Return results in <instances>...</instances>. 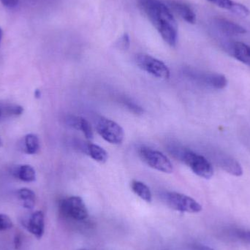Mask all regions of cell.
<instances>
[{
    "instance_id": "6da1fadb",
    "label": "cell",
    "mask_w": 250,
    "mask_h": 250,
    "mask_svg": "<svg viewBox=\"0 0 250 250\" xmlns=\"http://www.w3.org/2000/svg\"><path fill=\"white\" fill-rule=\"evenodd\" d=\"M138 4L165 42L170 46H176L178 24L170 9L160 0H138Z\"/></svg>"
},
{
    "instance_id": "7a4b0ae2",
    "label": "cell",
    "mask_w": 250,
    "mask_h": 250,
    "mask_svg": "<svg viewBox=\"0 0 250 250\" xmlns=\"http://www.w3.org/2000/svg\"><path fill=\"white\" fill-rule=\"evenodd\" d=\"M174 155L190 167L195 174L206 179L214 175V168L210 162L204 156L186 148H175Z\"/></svg>"
},
{
    "instance_id": "3957f363",
    "label": "cell",
    "mask_w": 250,
    "mask_h": 250,
    "mask_svg": "<svg viewBox=\"0 0 250 250\" xmlns=\"http://www.w3.org/2000/svg\"><path fill=\"white\" fill-rule=\"evenodd\" d=\"M163 200L167 207L180 212L197 214L202 211V207L195 199L176 192H167L163 194Z\"/></svg>"
},
{
    "instance_id": "277c9868",
    "label": "cell",
    "mask_w": 250,
    "mask_h": 250,
    "mask_svg": "<svg viewBox=\"0 0 250 250\" xmlns=\"http://www.w3.org/2000/svg\"><path fill=\"white\" fill-rule=\"evenodd\" d=\"M138 154L141 160L151 168L163 173H173V164L163 153L152 148L142 147L138 150Z\"/></svg>"
},
{
    "instance_id": "5b68a950",
    "label": "cell",
    "mask_w": 250,
    "mask_h": 250,
    "mask_svg": "<svg viewBox=\"0 0 250 250\" xmlns=\"http://www.w3.org/2000/svg\"><path fill=\"white\" fill-rule=\"evenodd\" d=\"M137 65L151 76L160 79H168L170 70L166 64L160 60L145 54H138L135 56Z\"/></svg>"
},
{
    "instance_id": "8992f818",
    "label": "cell",
    "mask_w": 250,
    "mask_h": 250,
    "mask_svg": "<svg viewBox=\"0 0 250 250\" xmlns=\"http://www.w3.org/2000/svg\"><path fill=\"white\" fill-rule=\"evenodd\" d=\"M60 209L63 215L76 221H83L89 217L87 207L81 197L71 196L62 200Z\"/></svg>"
},
{
    "instance_id": "52a82bcc",
    "label": "cell",
    "mask_w": 250,
    "mask_h": 250,
    "mask_svg": "<svg viewBox=\"0 0 250 250\" xmlns=\"http://www.w3.org/2000/svg\"><path fill=\"white\" fill-rule=\"evenodd\" d=\"M96 129L105 141L113 145H120L124 141V129L116 122L109 119L104 117L100 119L97 123Z\"/></svg>"
},
{
    "instance_id": "ba28073f",
    "label": "cell",
    "mask_w": 250,
    "mask_h": 250,
    "mask_svg": "<svg viewBox=\"0 0 250 250\" xmlns=\"http://www.w3.org/2000/svg\"><path fill=\"white\" fill-rule=\"evenodd\" d=\"M192 79L205 85L208 87L215 89H223L228 85V81L226 76L217 73H202L191 72Z\"/></svg>"
},
{
    "instance_id": "9c48e42d",
    "label": "cell",
    "mask_w": 250,
    "mask_h": 250,
    "mask_svg": "<svg viewBox=\"0 0 250 250\" xmlns=\"http://www.w3.org/2000/svg\"><path fill=\"white\" fill-rule=\"evenodd\" d=\"M25 229L38 239H41L45 231V217L42 211H38L32 214L23 223Z\"/></svg>"
},
{
    "instance_id": "30bf717a",
    "label": "cell",
    "mask_w": 250,
    "mask_h": 250,
    "mask_svg": "<svg viewBox=\"0 0 250 250\" xmlns=\"http://www.w3.org/2000/svg\"><path fill=\"white\" fill-rule=\"evenodd\" d=\"M216 161L221 168L233 176H241L243 174L240 163L227 154L219 152V154L216 156Z\"/></svg>"
},
{
    "instance_id": "8fae6325",
    "label": "cell",
    "mask_w": 250,
    "mask_h": 250,
    "mask_svg": "<svg viewBox=\"0 0 250 250\" xmlns=\"http://www.w3.org/2000/svg\"><path fill=\"white\" fill-rule=\"evenodd\" d=\"M228 51L235 59L250 66V46L242 42H232L228 45Z\"/></svg>"
},
{
    "instance_id": "7c38bea8",
    "label": "cell",
    "mask_w": 250,
    "mask_h": 250,
    "mask_svg": "<svg viewBox=\"0 0 250 250\" xmlns=\"http://www.w3.org/2000/svg\"><path fill=\"white\" fill-rule=\"evenodd\" d=\"M167 7L173 10L176 14L179 15L182 19L188 23L194 24L196 22V15L193 10L185 3L182 1H167Z\"/></svg>"
},
{
    "instance_id": "4fadbf2b",
    "label": "cell",
    "mask_w": 250,
    "mask_h": 250,
    "mask_svg": "<svg viewBox=\"0 0 250 250\" xmlns=\"http://www.w3.org/2000/svg\"><path fill=\"white\" fill-rule=\"evenodd\" d=\"M207 1L215 4L217 7L229 10L237 16L247 17L250 14V10L246 6L233 0H207Z\"/></svg>"
},
{
    "instance_id": "5bb4252c",
    "label": "cell",
    "mask_w": 250,
    "mask_h": 250,
    "mask_svg": "<svg viewBox=\"0 0 250 250\" xmlns=\"http://www.w3.org/2000/svg\"><path fill=\"white\" fill-rule=\"evenodd\" d=\"M215 24L222 32L226 35H239L247 33V30L245 27L227 19H215Z\"/></svg>"
},
{
    "instance_id": "9a60e30c",
    "label": "cell",
    "mask_w": 250,
    "mask_h": 250,
    "mask_svg": "<svg viewBox=\"0 0 250 250\" xmlns=\"http://www.w3.org/2000/svg\"><path fill=\"white\" fill-rule=\"evenodd\" d=\"M67 123L69 126L83 132V135L87 139L92 140L93 138L94 134L92 126L86 119L73 116V117L67 118Z\"/></svg>"
},
{
    "instance_id": "2e32d148",
    "label": "cell",
    "mask_w": 250,
    "mask_h": 250,
    "mask_svg": "<svg viewBox=\"0 0 250 250\" xmlns=\"http://www.w3.org/2000/svg\"><path fill=\"white\" fill-rule=\"evenodd\" d=\"M86 153L99 163H106L108 159V154L104 148L94 144H88L86 146Z\"/></svg>"
},
{
    "instance_id": "e0dca14e",
    "label": "cell",
    "mask_w": 250,
    "mask_h": 250,
    "mask_svg": "<svg viewBox=\"0 0 250 250\" xmlns=\"http://www.w3.org/2000/svg\"><path fill=\"white\" fill-rule=\"evenodd\" d=\"M131 189L132 192L138 195L141 199L147 203H151L152 201V195L149 188L143 182L139 181H132L131 183Z\"/></svg>"
},
{
    "instance_id": "ac0fdd59",
    "label": "cell",
    "mask_w": 250,
    "mask_h": 250,
    "mask_svg": "<svg viewBox=\"0 0 250 250\" xmlns=\"http://www.w3.org/2000/svg\"><path fill=\"white\" fill-rule=\"evenodd\" d=\"M17 195L25 208L29 210L33 209L36 201V195L33 191L28 188H21L18 191Z\"/></svg>"
},
{
    "instance_id": "d6986e66",
    "label": "cell",
    "mask_w": 250,
    "mask_h": 250,
    "mask_svg": "<svg viewBox=\"0 0 250 250\" xmlns=\"http://www.w3.org/2000/svg\"><path fill=\"white\" fill-rule=\"evenodd\" d=\"M15 176L24 182H32L36 180V172L29 165H22L18 167L15 171Z\"/></svg>"
},
{
    "instance_id": "ffe728a7",
    "label": "cell",
    "mask_w": 250,
    "mask_h": 250,
    "mask_svg": "<svg viewBox=\"0 0 250 250\" xmlns=\"http://www.w3.org/2000/svg\"><path fill=\"white\" fill-rule=\"evenodd\" d=\"M25 151L29 154H35L39 151L41 146L38 137L35 134H28L24 138Z\"/></svg>"
},
{
    "instance_id": "44dd1931",
    "label": "cell",
    "mask_w": 250,
    "mask_h": 250,
    "mask_svg": "<svg viewBox=\"0 0 250 250\" xmlns=\"http://www.w3.org/2000/svg\"><path fill=\"white\" fill-rule=\"evenodd\" d=\"M2 106L3 117H19L23 112V108L19 105H6Z\"/></svg>"
},
{
    "instance_id": "7402d4cb",
    "label": "cell",
    "mask_w": 250,
    "mask_h": 250,
    "mask_svg": "<svg viewBox=\"0 0 250 250\" xmlns=\"http://www.w3.org/2000/svg\"><path fill=\"white\" fill-rule=\"evenodd\" d=\"M123 103L124 104L125 106L126 107V108L129 109L131 112L133 113V114H142L143 113H144V110H143V108H141L140 105L135 104V102H132V101H130L129 99L125 98V99L123 100Z\"/></svg>"
},
{
    "instance_id": "603a6c76",
    "label": "cell",
    "mask_w": 250,
    "mask_h": 250,
    "mask_svg": "<svg viewBox=\"0 0 250 250\" xmlns=\"http://www.w3.org/2000/svg\"><path fill=\"white\" fill-rule=\"evenodd\" d=\"M130 45V40L127 33L123 34L116 42V46L122 51H126Z\"/></svg>"
},
{
    "instance_id": "cb8c5ba5",
    "label": "cell",
    "mask_w": 250,
    "mask_h": 250,
    "mask_svg": "<svg viewBox=\"0 0 250 250\" xmlns=\"http://www.w3.org/2000/svg\"><path fill=\"white\" fill-rule=\"evenodd\" d=\"M13 227L11 219L4 214H0V231H6Z\"/></svg>"
},
{
    "instance_id": "d4e9b609",
    "label": "cell",
    "mask_w": 250,
    "mask_h": 250,
    "mask_svg": "<svg viewBox=\"0 0 250 250\" xmlns=\"http://www.w3.org/2000/svg\"><path fill=\"white\" fill-rule=\"evenodd\" d=\"M0 1L4 7L8 8H14L19 3V0H0Z\"/></svg>"
},
{
    "instance_id": "484cf974",
    "label": "cell",
    "mask_w": 250,
    "mask_h": 250,
    "mask_svg": "<svg viewBox=\"0 0 250 250\" xmlns=\"http://www.w3.org/2000/svg\"><path fill=\"white\" fill-rule=\"evenodd\" d=\"M14 245L15 248L16 250L19 249L20 247L21 246V238L20 235L16 234L14 238Z\"/></svg>"
},
{
    "instance_id": "4316f807",
    "label": "cell",
    "mask_w": 250,
    "mask_h": 250,
    "mask_svg": "<svg viewBox=\"0 0 250 250\" xmlns=\"http://www.w3.org/2000/svg\"><path fill=\"white\" fill-rule=\"evenodd\" d=\"M240 237L248 243L250 244V231H245L241 233Z\"/></svg>"
},
{
    "instance_id": "83f0119b",
    "label": "cell",
    "mask_w": 250,
    "mask_h": 250,
    "mask_svg": "<svg viewBox=\"0 0 250 250\" xmlns=\"http://www.w3.org/2000/svg\"><path fill=\"white\" fill-rule=\"evenodd\" d=\"M194 250H214L212 248H209V247L205 246V245H198L195 247Z\"/></svg>"
},
{
    "instance_id": "f1b7e54d",
    "label": "cell",
    "mask_w": 250,
    "mask_h": 250,
    "mask_svg": "<svg viewBox=\"0 0 250 250\" xmlns=\"http://www.w3.org/2000/svg\"><path fill=\"white\" fill-rule=\"evenodd\" d=\"M35 97L36 98H40L41 97V92L39 89H36L35 92Z\"/></svg>"
},
{
    "instance_id": "f546056e",
    "label": "cell",
    "mask_w": 250,
    "mask_h": 250,
    "mask_svg": "<svg viewBox=\"0 0 250 250\" xmlns=\"http://www.w3.org/2000/svg\"><path fill=\"white\" fill-rule=\"evenodd\" d=\"M1 120H4V117H3L2 106L0 105V121Z\"/></svg>"
},
{
    "instance_id": "4dcf8cb0",
    "label": "cell",
    "mask_w": 250,
    "mask_h": 250,
    "mask_svg": "<svg viewBox=\"0 0 250 250\" xmlns=\"http://www.w3.org/2000/svg\"><path fill=\"white\" fill-rule=\"evenodd\" d=\"M2 30H1V28H0V42H1V38H2Z\"/></svg>"
},
{
    "instance_id": "1f68e13d",
    "label": "cell",
    "mask_w": 250,
    "mask_h": 250,
    "mask_svg": "<svg viewBox=\"0 0 250 250\" xmlns=\"http://www.w3.org/2000/svg\"><path fill=\"white\" fill-rule=\"evenodd\" d=\"M1 145V138H0V146Z\"/></svg>"
},
{
    "instance_id": "d6a6232c",
    "label": "cell",
    "mask_w": 250,
    "mask_h": 250,
    "mask_svg": "<svg viewBox=\"0 0 250 250\" xmlns=\"http://www.w3.org/2000/svg\"></svg>"
}]
</instances>
